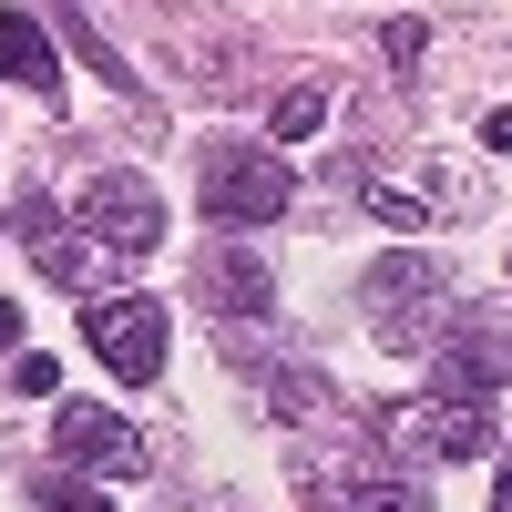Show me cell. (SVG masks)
Returning a JSON list of instances; mask_svg holds the SVG:
<instances>
[{"instance_id":"6da1fadb","label":"cell","mask_w":512,"mask_h":512,"mask_svg":"<svg viewBox=\"0 0 512 512\" xmlns=\"http://www.w3.org/2000/svg\"><path fill=\"white\" fill-rule=\"evenodd\" d=\"M82 338H93V359L113 369V379H164V349H175V328H164V308L154 297H93L82 308Z\"/></svg>"},{"instance_id":"7a4b0ae2","label":"cell","mask_w":512,"mask_h":512,"mask_svg":"<svg viewBox=\"0 0 512 512\" xmlns=\"http://www.w3.org/2000/svg\"><path fill=\"white\" fill-rule=\"evenodd\" d=\"M205 216H216V226L287 216V164L267 144H216V154H205Z\"/></svg>"},{"instance_id":"3957f363","label":"cell","mask_w":512,"mask_h":512,"mask_svg":"<svg viewBox=\"0 0 512 512\" xmlns=\"http://www.w3.org/2000/svg\"><path fill=\"white\" fill-rule=\"evenodd\" d=\"M82 226H93V246H113V256H154L164 246V195L134 175V164H103V175L82 185Z\"/></svg>"},{"instance_id":"277c9868","label":"cell","mask_w":512,"mask_h":512,"mask_svg":"<svg viewBox=\"0 0 512 512\" xmlns=\"http://www.w3.org/2000/svg\"><path fill=\"white\" fill-rule=\"evenodd\" d=\"M492 390H431V400H420L410 410V431H420V451H431V461H482L492 451Z\"/></svg>"},{"instance_id":"5b68a950","label":"cell","mask_w":512,"mask_h":512,"mask_svg":"<svg viewBox=\"0 0 512 512\" xmlns=\"http://www.w3.org/2000/svg\"><path fill=\"white\" fill-rule=\"evenodd\" d=\"M0 82H21V93H62V52H52V31H41L31 11H11V0H0Z\"/></svg>"},{"instance_id":"8992f818","label":"cell","mask_w":512,"mask_h":512,"mask_svg":"<svg viewBox=\"0 0 512 512\" xmlns=\"http://www.w3.org/2000/svg\"><path fill=\"white\" fill-rule=\"evenodd\" d=\"M195 277H205V297H216L226 318H267V308H277V287H267V267H256L246 246H205Z\"/></svg>"},{"instance_id":"52a82bcc","label":"cell","mask_w":512,"mask_h":512,"mask_svg":"<svg viewBox=\"0 0 512 512\" xmlns=\"http://www.w3.org/2000/svg\"><path fill=\"white\" fill-rule=\"evenodd\" d=\"M52 441H62V461H113V472L134 461V431H123L113 410H82V400L52 420Z\"/></svg>"},{"instance_id":"ba28073f","label":"cell","mask_w":512,"mask_h":512,"mask_svg":"<svg viewBox=\"0 0 512 512\" xmlns=\"http://www.w3.org/2000/svg\"><path fill=\"white\" fill-rule=\"evenodd\" d=\"M21 236H31V256H41V277H52V287H82V256H72V226L52 216V205H21Z\"/></svg>"},{"instance_id":"9c48e42d","label":"cell","mask_w":512,"mask_h":512,"mask_svg":"<svg viewBox=\"0 0 512 512\" xmlns=\"http://www.w3.org/2000/svg\"><path fill=\"white\" fill-rule=\"evenodd\" d=\"M318 123H328V93H318V82H297V93H277L267 134H277V144H297V134H318Z\"/></svg>"},{"instance_id":"30bf717a","label":"cell","mask_w":512,"mask_h":512,"mask_svg":"<svg viewBox=\"0 0 512 512\" xmlns=\"http://www.w3.org/2000/svg\"><path fill=\"white\" fill-rule=\"evenodd\" d=\"M338 512H431V492H410V482H359Z\"/></svg>"},{"instance_id":"8fae6325","label":"cell","mask_w":512,"mask_h":512,"mask_svg":"<svg viewBox=\"0 0 512 512\" xmlns=\"http://www.w3.org/2000/svg\"><path fill=\"white\" fill-rule=\"evenodd\" d=\"M369 216H379V226H420L431 205H420V195H400V185H369Z\"/></svg>"},{"instance_id":"7c38bea8","label":"cell","mask_w":512,"mask_h":512,"mask_svg":"<svg viewBox=\"0 0 512 512\" xmlns=\"http://www.w3.org/2000/svg\"><path fill=\"white\" fill-rule=\"evenodd\" d=\"M11 390H21V400H52V390H62V369L41 359V349H21V369H11Z\"/></svg>"},{"instance_id":"4fadbf2b","label":"cell","mask_w":512,"mask_h":512,"mask_svg":"<svg viewBox=\"0 0 512 512\" xmlns=\"http://www.w3.org/2000/svg\"><path fill=\"white\" fill-rule=\"evenodd\" d=\"M420 52H431V31H420V21H390V62H400V72H410V62H420Z\"/></svg>"},{"instance_id":"5bb4252c","label":"cell","mask_w":512,"mask_h":512,"mask_svg":"<svg viewBox=\"0 0 512 512\" xmlns=\"http://www.w3.org/2000/svg\"><path fill=\"white\" fill-rule=\"evenodd\" d=\"M482 144H492V154H512V113H482Z\"/></svg>"},{"instance_id":"9a60e30c","label":"cell","mask_w":512,"mask_h":512,"mask_svg":"<svg viewBox=\"0 0 512 512\" xmlns=\"http://www.w3.org/2000/svg\"><path fill=\"white\" fill-rule=\"evenodd\" d=\"M52 512H113V502H93V492H52Z\"/></svg>"},{"instance_id":"2e32d148","label":"cell","mask_w":512,"mask_h":512,"mask_svg":"<svg viewBox=\"0 0 512 512\" xmlns=\"http://www.w3.org/2000/svg\"><path fill=\"white\" fill-rule=\"evenodd\" d=\"M11 338H21V308H11V297H0V349H11Z\"/></svg>"},{"instance_id":"e0dca14e","label":"cell","mask_w":512,"mask_h":512,"mask_svg":"<svg viewBox=\"0 0 512 512\" xmlns=\"http://www.w3.org/2000/svg\"><path fill=\"white\" fill-rule=\"evenodd\" d=\"M492 512H512V461H502V482H492Z\"/></svg>"}]
</instances>
